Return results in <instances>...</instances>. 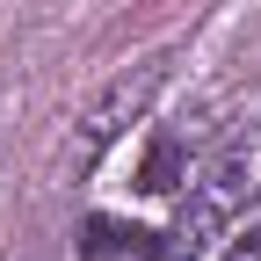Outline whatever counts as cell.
<instances>
[{
  "label": "cell",
  "instance_id": "obj_1",
  "mask_svg": "<svg viewBox=\"0 0 261 261\" xmlns=\"http://www.w3.org/2000/svg\"><path fill=\"white\" fill-rule=\"evenodd\" d=\"M181 203H174V232L167 247L189 254V247H211L218 232H232V225L261 203V123H232L225 138L196 160L181 174Z\"/></svg>",
  "mask_w": 261,
  "mask_h": 261
},
{
  "label": "cell",
  "instance_id": "obj_2",
  "mask_svg": "<svg viewBox=\"0 0 261 261\" xmlns=\"http://www.w3.org/2000/svg\"><path fill=\"white\" fill-rule=\"evenodd\" d=\"M218 261H261V225H254V232H240V240H232V247H225Z\"/></svg>",
  "mask_w": 261,
  "mask_h": 261
}]
</instances>
